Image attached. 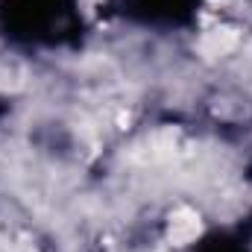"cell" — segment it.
Wrapping results in <instances>:
<instances>
[{"label": "cell", "mask_w": 252, "mask_h": 252, "mask_svg": "<svg viewBox=\"0 0 252 252\" xmlns=\"http://www.w3.org/2000/svg\"><path fill=\"white\" fill-rule=\"evenodd\" d=\"M202 232V223H199V217L190 211V208H179L173 217H170V241L173 244H190L196 235Z\"/></svg>", "instance_id": "cell-1"}, {"label": "cell", "mask_w": 252, "mask_h": 252, "mask_svg": "<svg viewBox=\"0 0 252 252\" xmlns=\"http://www.w3.org/2000/svg\"><path fill=\"white\" fill-rule=\"evenodd\" d=\"M235 47V32H229V30H217V32H211L205 41H202V50L208 53V56H223V53H229Z\"/></svg>", "instance_id": "cell-2"}]
</instances>
